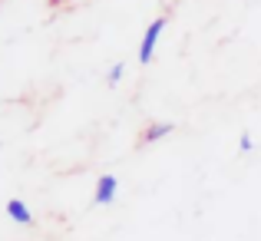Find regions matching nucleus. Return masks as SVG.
Here are the masks:
<instances>
[{
  "mask_svg": "<svg viewBox=\"0 0 261 241\" xmlns=\"http://www.w3.org/2000/svg\"><path fill=\"white\" fill-rule=\"evenodd\" d=\"M162 30H166V17H155L152 23L146 26V33H142V43H139V63H152Z\"/></svg>",
  "mask_w": 261,
  "mask_h": 241,
  "instance_id": "f257e3e1",
  "label": "nucleus"
},
{
  "mask_svg": "<svg viewBox=\"0 0 261 241\" xmlns=\"http://www.w3.org/2000/svg\"><path fill=\"white\" fill-rule=\"evenodd\" d=\"M116 189H119V178L116 175H99V182H96V195H93V202L96 205H109L116 198Z\"/></svg>",
  "mask_w": 261,
  "mask_h": 241,
  "instance_id": "f03ea898",
  "label": "nucleus"
},
{
  "mask_svg": "<svg viewBox=\"0 0 261 241\" xmlns=\"http://www.w3.org/2000/svg\"><path fill=\"white\" fill-rule=\"evenodd\" d=\"M172 129H175L172 122H152V126H146V132L139 136V142H142V146H152V142H159L162 136H169Z\"/></svg>",
  "mask_w": 261,
  "mask_h": 241,
  "instance_id": "7ed1b4c3",
  "label": "nucleus"
},
{
  "mask_svg": "<svg viewBox=\"0 0 261 241\" xmlns=\"http://www.w3.org/2000/svg\"><path fill=\"white\" fill-rule=\"evenodd\" d=\"M7 215H10L17 225H33L30 208H27V202H20V198H10V202H7Z\"/></svg>",
  "mask_w": 261,
  "mask_h": 241,
  "instance_id": "20e7f679",
  "label": "nucleus"
},
{
  "mask_svg": "<svg viewBox=\"0 0 261 241\" xmlns=\"http://www.w3.org/2000/svg\"><path fill=\"white\" fill-rule=\"evenodd\" d=\"M122 73H126V63H116L113 70H109V86H116V83L122 79Z\"/></svg>",
  "mask_w": 261,
  "mask_h": 241,
  "instance_id": "39448f33",
  "label": "nucleus"
},
{
  "mask_svg": "<svg viewBox=\"0 0 261 241\" xmlns=\"http://www.w3.org/2000/svg\"><path fill=\"white\" fill-rule=\"evenodd\" d=\"M251 146H255V142H251V136L242 132V139H238V149H242V152H251Z\"/></svg>",
  "mask_w": 261,
  "mask_h": 241,
  "instance_id": "423d86ee",
  "label": "nucleus"
}]
</instances>
